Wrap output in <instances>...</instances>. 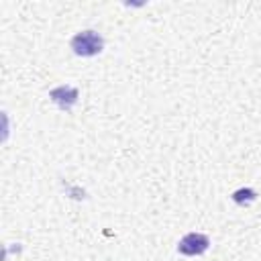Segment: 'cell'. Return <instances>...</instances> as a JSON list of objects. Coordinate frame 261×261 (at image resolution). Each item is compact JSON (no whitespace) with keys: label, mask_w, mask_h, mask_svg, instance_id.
Segmentation results:
<instances>
[{"label":"cell","mask_w":261,"mask_h":261,"mask_svg":"<svg viewBox=\"0 0 261 261\" xmlns=\"http://www.w3.org/2000/svg\"><path fill=\"white\" fill-rule=\"evenodd\" d=\"M69 47L77 57H94V55L102 53L104 39L100 33L88 29V31H80L77 35H73L69 41Z\"/></svg>","instance_id":"6da1fadb"},{"label":"cell","mask_w":261,"mask_h":261,"mask_svg":"<svg viewBox=\"0 0 261 261\" xmlns=\"http://www.w3.org/2000/svg\"><path fill=\"white\" fill-rule=\"evenodd\" d=\"M210 247V239L202 232H188L179 243H177V253L188 255V257H198L204 255Z\"/></svg>","instance_id":"7a4b0ae2"},{"label":"cell","mask_w":261,"mask_h":261,"mask_svg":"<svg viewBox=\"0 0 261 261\" xmlns=\"http://www.w3.org/2000/svg\"><path fill=\"white\" fill-rule=\"evenodd\" d=\"M49 98H51L61 110H71V108L75 106L77 98H80V92H77V88L63 84V86H57V88L49 90Z\"/></svg>","instance_id":"3957f363"},{"label":"cell","mask_w":261,"mask_h":261,"mask_svg":"<svg viewBox=\"0 0 261 261\" xmlns=\"http://www.w3.org/2000/svg\"><path fill=\"white\" fill-rule=\"evenodd\" d=\"M230 198H232L237 204H241V206H249L251 202L257 200V192H255L253 188H241V190H234Z\"/></svg>","instance_id":"277c9868"}]
</instances>
